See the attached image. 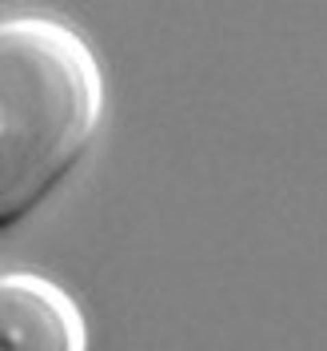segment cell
Masks as SVG:
<instances>
[{"label":"cell","instance_id":"obj_1","mask_svg":"<svg viewBox=\"0 0 327 351\" xmlns=\"http://www.w3.org/2000/svg\"><path fill=\"white\" fill-rule=\"evenodd\" d=\"M108 112L96 48L56 16L0 21V232L88 160Z\"/></svg>","mask_w":327,"mask_h":351},{"label":"cell","instance_id":"obj_2","mask_svg":"<svg viewBox=\"0 0 327 351\" xmlns=\"http://www.w3.org/2000/svg\"><path fill=\"white\" fill-rule=\"evenodd\" d=\"M0 351H92L80 300L40 271H0Z\"/></svg>","mask_w":327,"mask_h":351}]
</instances>
